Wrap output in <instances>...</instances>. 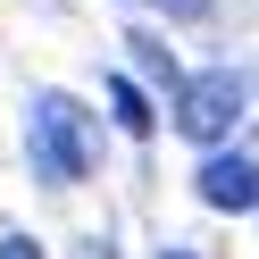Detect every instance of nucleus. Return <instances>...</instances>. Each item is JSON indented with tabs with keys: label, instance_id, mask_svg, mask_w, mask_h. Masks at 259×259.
Listing matches in <instances>:
<instances>
[{
	"label": "nucleus",
	"instance_id": "obj_1",
	"mask_svg": "<svg viewBox=\"0 0 259 259\" xmlns=\"http://www.w3.org/2000/svg\"><path fill=\"white\" fill-rule=\"evenodd\" d=\"M25 159L42 184H84L92 176V125L67 92H34L25 101Z\"/></svg>",
	"mask_w": 259,
	"mask_h": 259
},
{
	"label": "nucleus",
	"instance_id": "obj_2",
	"mask_svg": "<svg viewBox=\"0 0 259 259\" xmlns=\"http://www.w3.org/2000/svg\"><path fill=\"white\" fill-rule=\"evenodd\" d=\"M234 125H242V75L234 67H201V75L176 84V134H184V142L218 151Z\"/></svg>",
	"mask_w": 259,
	"mask_h": 259
},
{
	"label": "nucleus",
	"instance_id": "obj_3",
	"mask_svg": "<svg viewBox=\"0 0 259 259\" xmlns=\"http://www.w3.org/2000/svg\"><path fill=\"white\" fill-rule=\"evenodd\" d=\"M192 192H201L209 209H259V159H242V151H209L201 176H192Z\"/></svg>",
	"mask_w": 259,
	"mask_h": 259
},
{
	"label": "nucleus",
	"instance_id": "obj_4",
	"mask_svg": "<svg viewBox=\"0 0 259 259\" xmlns=\"http://www.w3.org/2000/svg\"><path fill=\"white\" fill-rule=\"evenodd\" d=\"M109 109H117V125H125V134H151V125H159L151 92H142L134 75H109Z\"/></svg>",
	"mask_w": 259,
	"mask_h": 259
},
{
	"label": "nucleus",
	"instance_id": "obj_5",
	"mask_svg": "<svg viewBox=\"0 0 259 259\" xmlns=\"http://www.w3.org/2000/svg\"><path fill=\"white\" fill-rule=\"evenodd\" d=\"M125 42H134V67L151 75V84H167V92L184 84V75H176V59H167V42H159V34H125Z\"/></svg>",
	"mask_w": 259,
	"mask_h": 259
},
{
	"label": "nucleus",
	"instance_id": "obj_6",
	"mask_svg": "<svg viewBox=\"0 0 259 259\" xmlns=\"http://www.w3.org/2000/svg\"><path fill=\"white\" fill-rule=\"evenodd\" d=\"M0 259H42V242L34 234H0Z\"/></svg>",
	"mask_w": 259,
	"mask_h": 259
},
{
	"label": "nucleus",
	"instance_id": "obj_7",
	"mask_svg": "<svg viewBox=\"0 0 259 259\" xmlns=\"http://www.w3.org/2000/svg\"><path fill=\"white\" fill-rule=\"evenodd\" d=\"M151 9H167V17H201L209 0H151Z\"/></svg>",
	"mask_w": 259,
	"mask_h": 259
},
{
	"label": "nucleus",
	"instance_id": "obj_8",
	"mask_svg": "<svg viewBox=\"0 0 259 259\" xmlns=\"http://www.w3.org/2000/svg\"><path fill=\"white\" fill-rule=\"evenodd\" d=\"M159 259H192V251H159Z\"/></svg>",
	"mask_w": 259,
	"mask_h": 259
}]
</instances>
